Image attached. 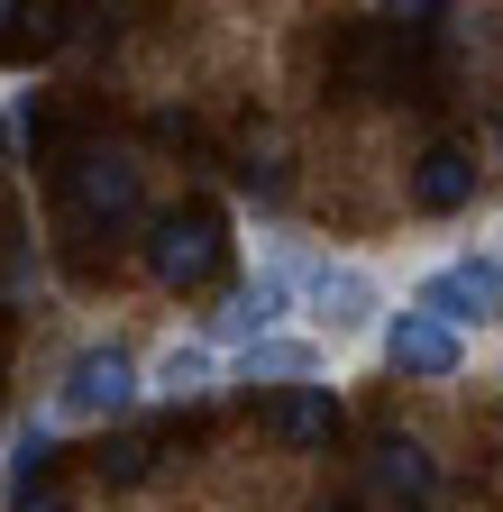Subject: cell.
<instances>
[{
    "label": "cell",
    "instance_id": "4",
    "mask_svg": "<svg viewBox=\"0 0 503 512\" xmlns=\"http://www.w3.org/2000/svg\"><path fill=\"white\" fill-rule=\"evenodd\" d=\"M302 284V311H311V330H330V339H357L375 311H385V293H375L366 266H330V256H311V266L293 275Z\"/></svg>",
    "mask_w": 503,
    "mask_h": 512
},
{
    "label": "cell",
    "instance_id": "14",
    "mask_svg": "<svg viewBox=\"0 0 503 512\" xmlns=\"http://www.w3.org/2000/svg\"><path fill=\"white\" fill-rule=\"evenodd\" d=\"M165 439H174V430H129V439H110V448H101L92 467H101L110 485H138V476H147V467L165 458Z\"/></svg>",
    "mask_w": 503,
    "mask_h": 512
},
{
    "label": "cell",
    "instance_id": "12",
    "mask_svg": "<svg viewBox=\"0 0 503 512\" xmlns=\"http://www.w3.org/2000/svg\"><path fill=\"white\" fill-rule=\"evenodd\" d=\"M311 366H321V348H311V339H257V348L238 357L247 384H284V394H293V384H311Z\"/></svg>",
    "mask_w": 503,
    "mask_h": 512
},
{
    "label": "cell",
    "instance_id": "15",
    "mask_svg": "<svg viewBox=\"0 0 503 512\" xmlns=\"http://www.w3.org/2000/svg\"><path fill=\"white\" fill-rule=\"evenodd\" d=\"M19 512H74V503H65V494H28Z\"/></svg>",
    "mask_w": 503,
    "mask_h": 512
},
{
    "label": "cell",
    "instance_id": "5",
    "mask_svg": "<svg viewBox=\"0 0 503 512\" xmlns=\"http://www.w3.org/2000/svg\"><path fill=\"white\" fill-rule=\"evenodd\" d=\"M129 403H138V366L119 348H83L55 384V421H119Z\"/></svg>",
    "mask_w": 503,
    "mask_h": 512
},
{
    "label": "cell",
    "instance_id": "13",
    "mask_svg": "<svg viewBox=\"0 0 503 512\" xmlns=\"http://www.w3.org/2000/svg\"><path fill=\"white\" fill-rule=\"evenodd\" d=\"M46 476H55V421H28L10 439V494L28 503V494H46Z\"/></svg>",
    "mask_w": 503,
    "mask_h": 512
},
{
    "label": "cell",
    "instance_id": "11",
    "mask_svg": "<svg viewBox=\"0 0 503 512\" xmlns=\"http://www.w3.org/2000/svg\"><path fill=\"white\" fill-rule=\"evenodd\" d=\"M375 485L403 494V503H430V494H439L430 448H421V439H403V430H385V439H375Z\"/></svg>",
    "mask_w": 503,
    "mask_h": 512
},
{
    "label": "cell",
    "instance_id": "2",
    "mask_svg": "<svg viewBox=\"0 0 503 512\" xmlns=\"http://www.w3.org/2000/svg\"><path fill=\"white\" fill-rule=\"evenodd\" d=\"M229 266V220H220V202H174V211H156L147 220V275L156 284H174V293H202L211 275Z\"/></svg>",
    "mask_w": 503,
    "mask_h": 512
},
{
    "label": "cell",
    "instance_id": "1",
    "mask_svg": "<svg viewBox=\"0 0 503 512\" xmlns=\"http://www.w3.org/2000/svg\"><path fill=\"white\" fill-rule=\"evenodd\" d=\"M55 192H65V211L92 229V238H129L147 220V192H138V165L101 147V138H74L65 156H55Z\"/></svg>",
    "mask_w": 503,
    "mask_h": 512
},
{
    "label": "cell",
    "instance_id": "8",
    "mask_svg": "<svg viewBox=\"0 0 503 512\" xmlns=\"http://www.w3.org/2000/svg\"><path fill=\"white\" fill-rule=\"evenodd\" d=\"M293 311V275L284 266H266V275H247L238 293H229V311H220V339H238V348H257V339H275V320Z\"/></svg>",
    "mask_w": 503,
    "mask_h": 512
},
{
    "label": "cell",
    "instance_id": "10",
    "mask_svg": "<svg viewBox=\"0 0 503 512\" xmlns=\"http://www.w3.org/2000/svg\"><path fill=\"white\" fill-rule=\"evenodd\" d=\"M147 384H156L165 403H202L211 384H220V357H211L202 339H174V348H165V357L147 366Z\"/></svg>",
    "mask_w": 503,
    "mask_h": 512
},
{
    "label": "cell",
    "instance_id": "9",
    "mask_svg": "<svg viewBox=\"0 0 503 512\" xmlns=\"http://www.w3.org/2000/svg\"><path fill=\"white\" fill-rule=\"evenodd\" d=\"M275 439L284 448H330L339 430H348V412H339V394H330V384H293V394H275Z\"/></svg>",
    "mask_w": 503,
    "mask_h": 512
},
{
    "label": "cell",
    "instance_id": "3",
    "mask_svg": "<svg viewBox=\"0 0 503 512\" xmlns=\"http://www.w3.org/2000/svg\"><path fill=\"white\" fill-rule=\"evenodd\" d=\"M412 311H430L439 330H485V320L503 311V256L485 247V256H449L439 275H421V293H412Z\"/></svg>",
    "mask_w": 503,
    "mask_h": 512
},
{
    "label": "cell",
    "instance_id": "7",
    "mask_svg": "<svg viewBox=\"0 0 503 512\" xmlns=\"http://www.w3.org/2000/svg\"><path fill=\"white\" fill-rule=\"evenodd\" d=\"M476 183H485L476 147L439 138V147H421V156H412V211H467V202H476Z\"/></svg>",
    "mask_w": 503,
    "mask_h": 512
},
{
    "label": "cell",
    "instance_id": "6",
    "mask_svg": "<svg viewBox=\"0 0 503 512\" xmlns=\"http://www.w3.org/2000/svg\"><path fill=\"white\" fill-rule=\"evenodd\" d=\"M385 366L394 375H421V384H449L467 366V339L458 330H439L430 311H394V330H385Z\"/></svg>",
    "mask_w": 503,
    "mask_h": 512
}]
</instances>
